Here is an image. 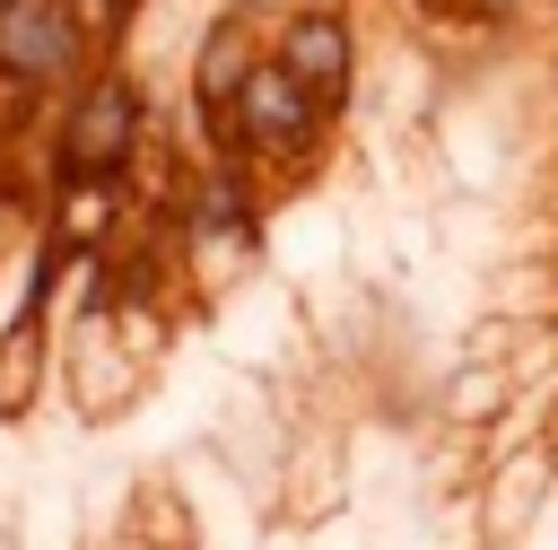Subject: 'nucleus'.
I'll return each mask as SVG.
<instances>
[{
	"label": "nucleus",
	"mask_w": 558,
	"mask_h": 550,
	"mask_svg": "<svg viewBox=\"0 0 558 550\" xmlns=\"http://www.w3.org/2000/svg\"><path fill=\"white\" fill-rule=\"evenodd\" d=\"M61 393V323H0V428Z\"/></svg>",
	"instance_id": "8"
},
{
	"label": "nucleus",
	"mask_w": 558,
	"mask_h": 550,
	"mask_svg": "<svg viewBox=\"0 0 558 550\" xmlns=\"http://www.w3.org/2000/svg\"><path fill=\"white\" fill-rule=\"evenodd\" d=\"M61 9H70L78 35L96 44V61H131V44H140V26H148L157 0H61Z\"/></svg>",
	"instance_id": "10"
},
{
	"label": "nucleus",
	"mask_w": 558,
	"mask_h": 550,
	"mask_svg": "<svg viewBox=\"0 0 558 550\" xmlns=\"http://www.w3.org/2000/svg\"><path fill=\"white\" fill-rule=\"evenodd\" d=\"M340 498H349V463H340V445L314 437V428H296V437L279 445V471H270V515L323 533V524L340 515Z\"/></svg>",
	"instance_id": "7"
},
{
	"label": "nucleus",
	"mask_w": 558,
	"mask_h": 550,
	"mask_svg": "<svg viewBox=\"0 0 558 550\" xmlns=\"http://www.w3.org/2000/svg\"><path fill=\"white\" fill-rule=\"evenodd\" d=\"M157 122V87L140 79V61H96L44 122V183L52 175H131V157L148 148Z\"/></svg>",
	"instance_id": "1"
},
{
	"label": "nucleus",
	"mask_w": 558,
	"mask_h": 550,
	"mask_svg": "<svg viewBox=\"0 0 558 550\" xmlns=\"http://www.w3.org/2000/svg\"><path fill=\"white\" fill-rule=\"evenodd\" d=\"M0 550H17V541H9V533H0Z\"/></svg>",
	"instance_id": "11"
},
{
	"label": "nucleus",
	"mask_w": 558,
	"mask_h": 550,
	"mask_svg": "<svg viewBox=\"0 0 558 550\" xmlns=\"http://www.w3.org/2000/svg\"><path fill=\"white\" fill-rule=\"evenodd\" d=\"M270 61L288 79H305L323 105L357 113V87H366V26H357V0H288L270 26Z\"/></svg>",
	"instance_id": "3"
},
{
	"label": "nucleus",
	"mask_w": 558,
	"mask_h": 550,
	"mask_svg": "<svg viewBox=\"0 0 558 550\" xmlns=\"http://www.w3.org/2000/svg\"><path fill=\"white\" fill-rule=\"evenodd\" d=\"M87 70H96V44L78 35V17H70L61 0H9V9H0V79H9V87L61 105Z\"/></svg>",
	"instance_id": "5"
},
{
	"label": "nucleus",
	"mask_w": 558,
	"mask_h": 550,
	"mask_svg": "<svg viewBox=\"0 0 558 550\" xmlns=\"http://www.w3.org/2000/svg\"><path fill=\"white\" fill-rule=\"evenodd\" d=\"M0 9H9V0H0Z\"/></svg>",
	"instance_id": "12"
},
{
	"label": "nucleus",
	"mask_w": 558,
	"mask_h": 550,
	"mask_svg": "<svg viewBox=\"0 0 558 550\" xmlns=\"http://www.w3.org/2000/svg\"><path fill=\"white\" fill-rule=\"evenodd\" d=\"M506 410H514V367L453 349V367H445V384H436V419H445V428H488V419H506Z\"/></svg>",
	"instance_id": "9"
},
{
	"label": "nucleus",
	"mask_w": 558,
	"mask_h": 550,
	"mask_svg": "<svg viewBox=\"0 0 558 550\" xmlns=\"http://www.w3.org/2000/svg\"><path fill=\"white\" fill-rule=\"evenodd\" d=\"M549 480H558V437H532V445H514L506 463H488L480 489H471L480 541H488V550L523 541V533L541 524V506H549Z\"/></svg>",
	"instance_id": "6"
},
{
	"label": "nucleus",
	"mask_w": 558,
	"mask_h": 550,
	"mask_svg": "<svg viewBox=\"0 0 558 550\" xmlns=\"http://www.w3.org/2000/svg\"><path fill=\"white\" fill-rule=\"evenodd\" d=\"M148 384H157V367H148V358H140L105 314L61 323V402H70L87 428H105V419L140 410V402H148Z\"/></svg>",
	"instance_id": "4"
},
{
	"label": "nucleus",
	"mask_w": 558,
	"mask_h": 550,
	"mask_svg": "<svg viewBox=\"0 0 558 550\" xmlns=\"http://www.w3.org/2000/svg\"><path fill=\"white\" fill-rule=\"evenodd\" d=\"M235 131H244V166H262V183L288 201V192H305V183L340 157L349 113L323 105L305 79H288V70L262 52L253 79H244V96H235Z\"/></svg>",
	"instance_id": "2"
}]
</instances>
